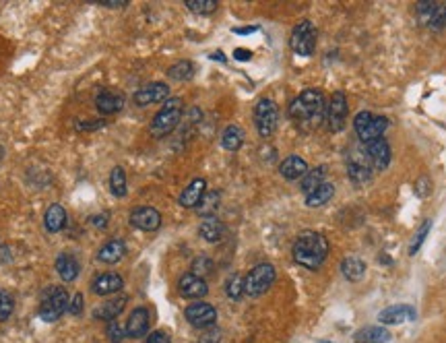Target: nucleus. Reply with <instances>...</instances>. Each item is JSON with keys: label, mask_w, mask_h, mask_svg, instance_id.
Listing matches in <instances>:
<instances>
[{"label": "nucleus", "mask_w": 446, "mask_h": 343, "mask_svg": "<svg viewBox=\"0 0 446 343\" xmlns=\"http://www.w3.org/2000/svg\"><path fill=\"white\" fill-rule=\"evenodd\" d=\"M289 46L298 56H312L316 48V27L312 21H300L289 38Z\"/></svg>", "instance_id": "0eeeda50"}, {"label": "nucleus", "mask_w": 446, "mask_h": 343, "mask_svg": "<svg viewBox=\"0 0 446 343\" xmlns=\"http://www.w3.org/2000/svg\"><path fill=\"white\" fill-rule=\"evenodd\" d=\"M184 5H186L188 11H192V13H197V15H211V13H215L217 7H219L217 0H186Z\"/></svg>", "instance_id": "c9c22d12"}, {"label": "nucleus", "mask_w": 446, "mask_h": 343, "mask_svg": "<svg viewBox=\"0 0 446 343\" xmlns=\"http://www.w3.org/2000/svg\"><path fill=\"white\" fill-rule=\"evenodd\" d=\"M44 225H46V230L50 234L63 232L65 225H67V209L63 205H58V203L50 205L48 211H46V215H44Z\"/></svg>", "instance_id": "393cba45"}, {"label": "nucleus", "mask_w": 446, "mask_h": 343, "mask_svg": "<svg viewBox=\"0 0 446 343\" xmlns=\"http://www.w3.org/2000/svg\"><path fill=\"white\" fill-rule=\"evenodd\" d=\"M199 234H201V238L207 240V242H219V240H223V236H225V225H223V221L217 219L215 215L203 217V221H201V225H199Z\"/></svg>", "instance_id": "b1692460"}, {"label": "nucleus", "mask_w": 446, "mask_h": 343, "mask_svg": "<svg viewBox=\"0 0 446 343\" xmlns=\"http://www.w3.org/2000/svg\"><path fill=\"white\" fill-rule=\"evenodd\" d=\"M244 131L238 126V124H230L223 133H221V145H223V149H227V151H232V153H236V151H240V147L244 145Z\"/></svg>", "instance_id": "bb28decb"}, {"label": "nucleus", "mask_w": 446, "mask_h": 343, "mask_svg": "<svg viewBox=\"0 0 446 343\" xmlns=\"http://www.w3.org/2000/svg\"><path fill=\"white\" fill-rule=\"evenodd\" d=\"M129 190V182H126V174L120 166H116L110 174V192L114 197H124Z\"/></svg>", "instance_id": "473e14b6"}, {"label": "nucleus", "mask_w": 446, "mask_h": 343, "mask_svg": "<svg viewBox=\"0 0 446 343\" xmlns=\"http://www.w3.org/2000/svg\"><path fill=\"white\" fill-rule=\"evenodd\" d=\"M225 294L232 300H240L244 296V277L242 275H232L225 281Z\"/></svg>", "instance_id": "e433bc0d"}, {"label": "nucleus", "mask_w": 446, "mask_h": 343, "mask_svg": "<svg viewBox=\"0 0 446 343\" xmlns=\"http://www.w3.org/2000/svg\"><path fill=\"white\" fill-rule=\"evenodd\" d=\"M234 58L236 60H250L252 58V52L250 50H246V48H238V50H234Z\"/></svg>", "instance_id": "a18cd8bd"}, {"label": "nucleus", "mask_w": 446, "mask_h": 343, "mask_svg": "<svg viewBox=\"0 0 446 343\" xmlns=\"http://www.w3.org/2000/svg\"><path fill=\"white\" fill-rule=\"evenodd\" d=\"M9 261H13L11 248H9V246H0V265H5V263H9Z\"/></svg>", "instance_id": "49530a36"}, {"label": "nucleus", "mask_w": 446, "mask_h": 343, "mask_svg": "<svg viewBox=\"0 0 446 343\" xmlns=\"http://www.w3.org/2000/svg\"><path fill=\"white\" fill-rule=\"evenodd\" d=\"M205 192H207V180H205V178H194V180L182 190L178 203H180L182 207H186V209L199 207V203L203 201Z\"/></svg>", "instance_id": "6ab92c4d"}, {"label": "nucleus", "mask_w": 446, "mask_h": 343, "mask_svg": "<svg viewBox=\"0 0 446 343\" xmlns=\"http://www.w3.org/2000/svg\"><path fill=\"white\" fill-rule=\"evenodd\" d=\"M170 100V87L166 83H149L135 93V104L145 108L151 104H161Z\"/></svg>", "instance_id": "ddd939ff"}, {"label": "nucleus", "mask_w": 446, "mask_h": 343, "mask_svg": "<svg viewBox=\"0 0 446 343\" xmlns=\"http://www.w3.org/2000/svg\"><path fill=\"white\" fill-rule=\"evenodd\" d=\"M126 306V298H114L110 302H104L100 308L93 310V316L100 320H114Z\"/></svg>", "instance_id": "cd10ccee"}, {"label": "nucleus", "mask_w": 446, "mask_h": 343, "mask_svg": "<svg viewBox=\"0 0 446 343\" xmlns=\"http://www.w3.org/2000/svg\"><path fill=\"white\" fill-rule=\"evenodd\" d=\"M13 310H15V302H13L11 294L5 291V289H0V322L11 318Z\"/></svg>", "instance_id": "4c0bfd02"}, {"label": "nucleus", "mask_w": 446, "mask_h": 343, "mask_svg": "<svg viewBox=\"0 0 446 343\" xmlns=\"http://www.w3.org/2000/svg\"><path fill=\"white\" fill-rule=\"evenodd\" d=\"M108 337H110V341H112V343H120V341H122V337H124V335H122V329L118 327V322H116V320H112V324L108 327Z\"/></svg>", "instance_id": "79ce46f5"}, {"label": "nucleus", "mask_w": 446, "mask_h": 343, "mask_svg": "<svg viewBox=\"0 0 446 343\" xmlns=\"http://www.w3.org/2000/svg\"><path fill=\"white\" fill-rule=\"evenodd\" d=\"M254 32H258L256 25H250V27H234V34H238V36H248V34H254Z\"/></svg>", "instance_id": "8fccbe9b"}, {"label": "nucleus", "mask_w": 446, "mask_h": 343, "mask_svg": "<svg viewBox=\"0 0 446 343\" xmlns=\"http://www.w3.org/2000/svg\"><path fill=\"white\" fill-rule=\"evenodd\" d=\"M149 331V310L147 308H135L126 322V335L133 339L145 337Z\"/></svg>", "instance_id": "412c9836"}, {"label": "nucleus", "mask_w": 446, "mask_h": 343, "mask_svg": "<svg viewBox=\"0 0 446 343\" xmlns=\"http://www.w3.org/2000/svg\"><path fill=\"white\" fill-rule=\"evenodd\" d=\"M100 126H104V122H89V124H85V122H79V124H77V129H79V131H85V129H100Z\"/></svg>", "instance_id": "3c124183"}, {"label": "nucleus", "mask_w": 446, "mask_h": 343, "mask_svg": "<svg viewBox=\"0 0 446 343\" xmlns=\"http://www.w3.org/2000/svg\"><path fill=\"white\" fill-rule=\"evenodd\" d=\"M122 287H124V279L118 273H102L91 283V289L98 296H110V294L120 291Z\"/></svg>", "instance_id": "aec40b11"}, {"label": "nucleus", "mask_w": 446, "mask_h": 343, "mask_svg": "<svg viewBox=\"0 0 446 343\" xmlns=\"http://www.w3.org/2000/svg\"><path fill=\"white\" fill-rule=\"evenodd\" d=\"M69 294L65 287L60 285H52L44 298H42V304H40V318L44 322H54L63 316V312L69 308Z\"/></svg>", "instance_id": "20e7f679"}, {"label": "nucleus", "mask_w": 446, "mask_h": 343, "mask_svg": "<svg viewBox=\"0 0 446 343\" xmlns=\"http://www.w3.org/2000/svg\"><path fill=\"white\" fill-rule=\"evenodd\" d=\"M326 126L333 133H339L347 124V98L343 91H335L331 102L326 104Z\"/></svg>", "instance_id": "1a4fd4ad"}, {"label": "nucleus", "mask_w": 446, "mask_h": 343, "mask_svg": "<svg viewBox=\"0 0 446 343\" xmlns=\"http://www.w3.org/2000/svg\"><path fill=\"white\" fill-rule=\"evenodd\" d=\"M211 271H213V261L207 258V256H199V258L192 263V271H190V273H194V275H199V277L205 279V275H209Z\"/></svg>", "instance_id": "ea45409f"}, {"label": "nucleus", "mask_w": 446, "mask_h": 343, "mask_svg": "<svg viewBox=\"0 0 446 343\" xmlns=\"http://www.w3.org/2000/svg\"><path fill=\"white\" fill-rule=\"evenodd\" d=\"M277 279V271L271 263H260L256 265L246 277H244V294L256 298L263 296Z\"/></svg>", "instance_id": "39448f33"}, {"label": "nucleus", "mask_w": 446, "mask_h": 343, "mask_svg": "<svg viewBox=\"0 0 446 343\" xmlns=\"http://www.w3.org/2000/svg\"><path fill=\"white\" fill-rule=\"evenodd\" d=\"M178 291L188 300H199V298H205L209 294V285L203 277H199L194 273H186L178 281Z\"/></svg>", "instance_id": "dca6fc26"}, {"label": "nucleus", "mask_w": 446, "mask_h": 343, "mask_svg": "<svg viewBox=\"0 0 446 343\" xmlns=\"http://www.w3.org/2000/svg\"><path fill=\"white\" fill-rule=\"evenodd\" d=\"M308 164L306 159H302L300 155H289L281 162L279 166V174L285 178V180H302L306 174H308Z\"/></svg>", "instance_id": "4be33fe9"}, {"label": "nucleus", "mask_w": 446, "mask_h": 343, "mask_svg": "<svg viewBox=\"0 0 446 343\" xmlns=\"http://www.w3.org/2000/svg\"><path fill=\"white\" fill-rule=\"evenodd\" d=\"M56 271L63 277V281H75L79 277V273H81V265H79V261L73 254L63 252L56 258Z\"/></svg>", "instance_id": "a878e982"}, {"label": "nucleus", "mask_w": 446, "mask_h": 343, "mask_svg": "<svg viewBox=\"0 0 446 343\" xmlns=\"http://www.w3.org/2000/svg\"><path fill=\"white\" fill-rule=\"evenodd\" d=\"M417 17L423 25L440 30L446 25V3H417Z\"/></svg>", "instance_id": "f8f14e48"}, {"label": "nucleus", "mask_w": 446, "mask_h": 343, "mask_svg": "<svg viewBox=\"0 0 446 343\" xmlns=\"http://www.w3.org/2000/svg\"><path fill=\"white\" fill-rule=\"evenodd\" d=\"M211 60H219V63H225V56H223V52H213L211 56H209Z\"/></svg>", "instance_id": "603ef678"}, {"label": "nucleus", "mask_w": 446, "mask_h": 343, "mask_svg": "<svg viewBox=\"0 0 446 343\" xmlns=\"http://www.w3.org/2000/svg\"><path fill=\"white\" fill-rule=\"evenodd\" d=\"M347 176L355 184H364L372 178V166L366 155V149H351L347 155Z\"/></svg>", "instance_id": "9d476101"}, {"label": "nucleus", "mask_w": 446, "mask_h": 343, "mask_svg": "<svg viewBox=\"0 0 446 343\" xmlns=\"http://www.w3.org/2000/svg\"><path fill=\"white\" fill-rule=\"evenodd\" d=\"M318 343H328V341H318Z\"/></svg>", "instance_id": "864d4df0"}, {"label": "nucleus", "mask_w": 446, "mask_h": 343, "mask_svg": "<svg viewBox=\"0 0 446 343\" xmlns=\"http://www.w3.org/2000/svg\"><path fill=\"white\" fill-rule=\"evenodd\" d=\"M341 273H343V277L349 279V281H359V279H364V275H366V263L359 261L357 256H347V258H343V263H341Z\"/></svg>", "instance_id": "c85d7f7f"}, {"label": "nucleus", "mask_w": 446, "mask_h": 343, "mask_svg": "<svg viewBox=\"0 0 446 343\" xmlns=\"http://www.w3.org/2000/svg\"><path fill=\"white\" fill-rule=\"evenodd\" d=\"M217 207H219V192H217V190H211V192H205V197H203V201L199 203L197 211H199V215H203V217H211V215H215Z\"/></svg>", "instance_id": "f704fd0d"}, {"label": "nucleus", "mask_w": 446, "mask_h": 343, "mask_svg": "<svg viewBox=\"0 0 446 343\" xmlns=\"http://www.w3.org/2000/svg\"><path fill=\"white\" fill-rule=\"evenodd\" d=\"M386 126H388V120L384 116H374L372 112H359L353 120V129L364 143L382 139Z\"/></svg>", "instance_id": "423d86ee"}, {"label": "nucleus", "mask_w": 446, "mask_h": 343, "mask_svg": "<svg viewBox=\"0 0 446 343\" xmlns=\"http://www.w3.org/2000/svg\"><path fill=\"white\" fill-rule=\"evenodd\" d=\"M124 104H126V98L118 89H104L96 98V106L102 114H116L124 108Z\"/></svg>", "instance_id": "a211bd4d"}, {"label": "nucleus", "mask_w": 446, "mask_h": 343, "mask_svg": "<svg viewBox=\"0 0 446 343\" xmlns=\"http://www.w3.org/2000/svg\"><path fill=\"white\" fill-rule=\"evenodd\" d=\"M219 341H221V333L217 329H207L199 339V343H219Z\"/></svg>", "instance_id": "a19ab883"}, {"label": "nucleus", "mask_w": 446, "mask_h": 343, "mask_svg": "<svg viewBox=\"0 0 446 343\" xmlns=\"http://www.w3.org/2000/svg\"><path fill=\"white\" fill-rule=\"evenodd\" d=\"M131 223L143 232H155L161 228V213L153 207H137L131 213Z\"/></svg>", "instance_id": "2eb2a0df"}, {"label": "nucleus", "mask_w": 446, "mask_h": 343, "mask_svg": "<svg viewBox=\"0 0 446 343\" xmlns=\"http://www.w3.org/2000/svg\"><path fill=\"white\" fill-rule=\"evenodd\" d=\"M289 116L304 133L316 131L326 118V100L320 89H306L289 104Z\"/></svg>", "instance_id": "f257e3e1"}, {"label": "nucleus", "mask_w": 446, "mask_h": 343, "mask_svg": "<svg viewBox=\"0 0 446 343\" xmlns=\"http://www.w3.org/2000/svg\"><path fill=\"white\" fill-rule=\"evenodd\" d=\"M145 343H172V339H170V335H168L166 331H153V333L147 337Z\"/></svg>", "instance_id": "37998d69"}, {"label": "nucleus", "mask_w": 446, "mask_h": 343, "mask_svg": "<svg viewBox=\"0 0 446 343\" xmlns=\"http://www.w3.org/2000/svg\"><path fill=\"white\" fill-rule=\"evenodd\" d=\"M430 228H432V221L427 219V221H423V225H421V228H419V232L415 234V238H413V242H411V246H409V254H411V256H413V254H417V250L421 248V244H423V240H425V236H427Z\"/></svg>", "instance_id": "58836bf2"}, {"label": "nucleus", "mask_w": 446, "mask_h": 343, "mask_svg": "<svg viewBox=\"0 0 446 343\" xmlns=\"http://www.w3.org/2000/svg\"><path fill=\"white\" fill-rule=\"evenodd\" d=\"M366 155L370 159L372 170H386L390 164V145L386 139H376L372 143H366Z\"/></svg>", "instance_id": "4468645a"}, {"label": "nucleus", "mask_w": 446, "mask_h": 343, "mask_svg": "<svg viewBox=\"0 0 446 343\" xmlns=\"http://www.w3.org/2000/svg\"><path fill=\"white\" fill-rule=\"evenodd\" d=\"M333 195H335V186L331 184V182H324V184H320L314 192H310L308 197H306V205L308 207H322V205H326L331 199H333Z\"/></svg>", "instance_id": "2f4dec72"}, {"label": "nucleus", "mask_w": 446, "mask_h": 343, "mask_svg": "<svg viewBox=\"0 0 446 343\" xmlns=\"http://www.w3.org/2000/svg\"><path fill=\"white\" fill-rule=\"evenodd\" d=\"M69 312H71L73 316H79V314L83 312V294H77V296L73 298V302L69 304Z\"/></svg>", "instance_id": "c03bdc74"}, {"label": "nucleus", "mask_w": 446, "mask_h": 343, "mask_svg": "<svg viewBox=\"0 0 446 343\" xmlns=\"http://www.w3.org/2000/svg\"><path fill=\"white\" fill-rule=\"evenodd\" d=\"M324 176H326V168L320 166V168H314V170H308V174L302 178L300 182V190L308 197L310 192H314L320 184H324Z\"/></svg>", "instance_id": "7c9ffc66"}, {"label": "nucleus", "mask_w": 446, "mask_h": 343, "mask_svg": "<svg viewBox=\"0 0 446 343\" xmlns=\"http://www.w3.org/2000/svg\"><path fill=\"white\" fill-rule=\"evenodd\" d=\"M291 254H293V261L298 265H302L310 271H316L322 267V263L328 254V242L322 234L306 230L296 238Z\"/></svg>", "instance_id": "f03ea898"}, {"label": "nucleus", "mask_w": 446, "mask_h": 343, "mask_svg": "<svg viewBox=\"0 0 446 343\" xmlns=\"http://www.w3.org/2000/svg\"><path fill=\"white\" fill-rule=\"evenodd\" d=\"M277 120H279V110H277L275 102L269 98L258 100V104L254 108V124H256V131L263 139H269L275 133Z\"/></svg>", "instance_id": "6e6552de"}, {"label": "nucleus", "mask_w": 446, "mask_h": 343, "mask_svg": "<svg viewBox=\"0 0 446 343\" xmlns=\"http://www.w3.org/2000/svg\"><path fill=\"white\" fill-rule=\"evenodd\" d=\"M355 341L357 343H388L390 333L384 327H366V329L357 331Z\"/></svg>", "instance_id": "c756f323"}, {"label": "nucleus", "mask_w": 446, "mask_h": 343, "mask_svg": "<svg viewBox=\"0 0 446 343\" xmlns=\"http://www.w3.org/2000/svg\"><path fill=\"white\" fill-rule=\"evenodd\" d=\"M91 223H93L96 228H106V225H108V215H93V217H91Z\"/></svg>", "instance_id": "09e8293b"}, {"label": "nucleus", "mask_w": 446, "mask_h": 343, "mask_svg": "<svg viewBox=\"0 0 446 343\" xmlns=\"http://www.w3.org/2000/svg\"><path fill=\"white\" fill-rule=\"evenodd\" d=\"M192 75H194V67H192L190 60H180V63H176V65H172L168 69V77L172 81H188Z\"/></svg>", "instance_id": "72a5a7b5"}, {"label": "nucleus", "mask_w": 446, "mask_h": 343, "mask_svg": "<svg viewBox=\"0 0 446 343\" xmlns=\"http://www.w3.org/2000/svg\"><path fill=\"white\" fill-rule=\"evenodd\" d=\"M182 100L180 98H170L168 102H164L161 110L153 116L151 120V135L161 139V137H168L182 120Z\"/></svg>", "instance_id": "7ed1b4c3"}, {"label": "nucleus", "mask_w": 446, "mask_h": 343, "mask_svg": "<svg viewBox=\"0 0 446 343\" xmlns=\"http://www.w3.org/2000/svg\"><path fill=\"white\" fill-rule=\"evenodd\" d=\"M98 5H104V7H124V5H129L126 0H98Z\"/></svg>", "instance_id": "de8ad7c7"}, {"label": "nucleus", "mask_w": 446, "mask_h": 343, "mask_svg": "<svg viewBox=\"0 0 446 343\" xmlns=\"http://www.w3.org/2000/svg\"><path fill=\"white\" fill-rule=\"evenodd\" d=\"M184 316L197 329H211L217 320V310L207 302H194L184 310Z\"/></svg>", "instance_id": "9b49d317"}, {"label": "nucleus", "mask_w": 446, "mask_h": 343, "mask_svg": "<svg viewBox=\"0 0 446 343\" xmlns=\"http://www.w3.org/2000/svg\"><path fill=\"white\" fill-rule=\"evenodd\" d=\"M417 312L413 306L409 304H397V306H388L378 314V320L382 324H403L407 320H415Z\"/></svg>", "instance_id": "f3484780"}, {"label": "nucleus", "mask_w": 446, "mask_h": 343, "mask_svg": "<svg viewBox=\"0 0 446 343\" xmlns=\"http://www.w3.org/2000/svg\"><path fill=\"white\" fill-rule=\"evenodd\" d=\"M124 254H126V244H124L120 238H112V240H108V242L98 250V261H100V263L114 265V263H118Z\"/></svg>", "instance_id": "5701e85b"}]
</instances>
